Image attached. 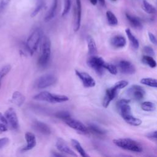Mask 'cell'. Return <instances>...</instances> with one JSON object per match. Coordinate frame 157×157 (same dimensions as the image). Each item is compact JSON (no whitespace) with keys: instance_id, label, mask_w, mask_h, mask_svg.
Returning a JSON list of instances; mask_svg holds the SVG:
<instances>
[{"instance_id":"obj_22","label":"cell","mask_w":157,"mask_h":157,"mask_svg":"<svg viewBox=\"0 0 157 157\" xmlns=\"http://www.w3.org/2000/svg\"><path fill=\"white\" fill-rule=\"evenodd\" d=\"M125 32H126L128 38L129 39V40L130 41L132 47L134 49H138L139 47V42L138 39L133 35V34L131 33L130 29H129V28L126 29Z\"/></svg>"},{"instance_id":"obj_34","label":"cell","mask_w":157,"mask_h":157,"mask_svg":"<svg viewBox=\"0 0 157 157\" xmlns=\"http://www.w3.org/2000/svg\"><path fill=\"white\" fill-rule=\"evenodd\" d=\"M104 68L107 70L109 71V72L112 74V75H116L118 72V69L116 66L114 64H110V63H107L105 62L104 64Z\"/></svg>"},{"instance_id":"obj_38","label":"cell","mask_w":157,"mask_h":157,"mask_svg":"<svg viewBox=\"0 0 157 157\" xmlns=\"http://www.w3.org/2000/svg\"><path fill=\"white\" fill-rule=\"evenodd\" d=\"M144 52L145 54H147V55H149V56H154L155 53L154 50L150 46H145L144 47Z\"/></svg>"},{"instance_id":"obj_6","label":"cell","mask_w":157,"mask_h":157,"mask_svg":"<svg viewBox=\"0 0 157 157\" xmlns=\"http://www.w3.org/2000/svg\"><path fill=\"white\" fill-rule=\"evenodd\" d=\"M57 81L56 77L52 74H46L40 76L36 82V86L39 89H43L55 84Z\"/></svg>"},{"instance_id":"obj_45","label":"cell","mask_w":157,"mask_h":157,"mask_svg":"<svg viewBox=\"0 0 157 157\" xmlns=\"http://www.w3.org/2000/svg\"><path fill=\"white\" fill-rule=\"evenodd\" d=\"M111 1H117V0H111Z\"/></svg>"},{"instance_id":"obj_3","label":"cell","mask_w":157,"mask_h":157,"mask_svg":"<svg viewBox=\"0 0 157 157\" xmlns=\"http://www.w3.org/2000/svg\"><path fill=\"white\" fill-rule=\"evenodd\" d=\"M34 99L40 101H45L50 103H59L66 102L69 100V98L64 95L52 94L48 91H42L35 95Z\"/></svg>"},{"instance_id":"obj_12","label":"cell","mask_w":157,"mask_h":157,"mask_svg":"<svg viewBox=\"0 0 157 157\" xmlns=\"http://www.w3.org/2000/svg\"><path fill=\"white\" fill-rule=\"evenodd\" d=\"M118 67L121 73L125 74H133L136 72L134 66L129 61L121 60L118 63Z\"/></svg>"},{"instance_id":"obj_11","label":"cell","mask_w":157,"mask_h":157,"mask_svg":"<svg viewBox=\"0 0 157 157\" xmlns=\"http://www.w3.org/2000/svg\"><path fill=\"white\" fill-rule=\"evenodd\" d=\"M128 92L131 94L132 98L137 100H142L145 94V91L144 89L137 85H133L128 89Z\"/></svg>"},{"instance_id":"obj_16","label":"cell","mask_w":157,"mask_h":157,"mask_svg":"<svg viewBox=\"0 0 157 157\" xmlns=\"http://www.w3.org/2000/svg\"><path fill=\"white\" fill-rule=\"evenodd\" d=\"M25 137L27 144L22 148V151H28L33 149L36 145L35 135L31 132H26L25 133Z\"/></svg>"},{"instance_id":"obj_20","label":"cell","mask_w":157,"mask_h":157,"mask_svg":"<svg viewBox=\"0 0 157 157\" xmlns=\"http://www.w3.org/2000/svg\"><path fill=\"white\" fill-rule=\"evenodd\" d=\"M58 0H53L52 5L51 6L50 9L48 10V12L46 13V15L45 16V18H44L45 21L47 22V21H50L55 17L56 11V9L58 7Z\"/></svg>"},{"instance_id":"obj_2","label":"cell","mask_w":157,"mask_h":157,"mask_svg":"<svg viewBox=\"0 0 157 157\" xmlns=\"http://www.w3.org/2000/svg\"><path fill=\"white\" fill-rule=\"evenodd\" d=\"M51 55V42L47 36L43 37L41 45L40 55L38 59V65L41 67H45L49 63Z\"/></svg>"},{"instance_id":"obj_41","label":"cell","mask_w":157,"mask_h":157,"mask_svg":"<svg viewBox=\"0 0 157 157\" xmlns=\"http://www.w3.org/2000/svg\"><path fill=\"white\" fill-rule=\"evenodd\" d=\"M147 136H148L149 138L157 140V131H153V132H150L149 134H148Z\"/></svg>"},{"instance_id":"obj_27","label":"cell","mask_w":157,"mask_h":157,"mask_svg":"<svg viewBox=\"0 0 157 157\" xmlns=\"http://www.w3.org/2000/svg\"><path fill=\"white\" fill-rule=\"evenodd\" d=\"M88 129L89 131H91L92 133L97 134V135H104L105 132L104 129H101V128H99V126H98L96 124H88Z\"/></svg>"},{"instance_id":"obj_39","label":"cell","mask_w":157,"mask_h":157,"mask_svg":"<svg viewBox=\"0 0 157 157\" xmlns=\"http://www.w3.org/2000/svg\"><path fill=\"white\" fill-rule=\"evenodd\" d=\"M9 142V139L7 137L0 139V150L4 147Z\"/></svg>"},{"instance_id":"obj_15","label":"cell","mask_w":157,"mask_h":157,"mask_svg":"<svg viewBox=\"0 0 157 157\" xmlns=\"http://www.w3.org/2000/svg\"><path fill=\"white\" fill-rule=\"evenodd\" d=\"M117 93V90H116L113 86L106 90L105 94L104 96L103 102H102V105L104 107L107 108L109 105L110 102L116 96Z\"/></svg>"},{"instance_id":"obj_1","label":"cell","mask_w":157,"mask_h":157,"mask_svg":"<svg viewBox=\"0 0 157 157\" xmlns=\"http://www.w3.org/2000/svg\"><path fill=\"white\" fill-rule=\"evenodd\" d=\"M113 144L118 147L131 151L140 153L143 150L141 145L130 138H120L113 140Z\"/></svg>"},{"instance_id":"obj_8","label":"cell","mask_w":157,"mask_h":157,"mask_svg":"<svg viewBox=\"0 0 157 157\" xmlns=\"http://www.w3.org/2000/svg\"><path fill=\"white\" fill-rule=\"evenodd\" d=\"M82 17L81 0H75V6L74 10V30L77 31L80 26Z\"/></svg>"},{"instance_id":"obj_5","label":"cell","mask_w":157,"mask_h":157,"mask_svg":"<svg viewBox=\"0 0 157 157\" xmlns=\"http://www.w3.org/2000/svg\"><path fill=\"white\" fill-rule=\"evenodd\" d=\"M105 61L102 58L92 55L87 60V64L93 70H94L98 74H102L104 72V64Z\"/></svg>"},{"instance_id":"obj_37","label":"cell","mask_w":157,"mask_h":157,"mask_svg":"<svg viewBox=\"0 0 157 157\" xmlns=\"http://www.w3.org/2000/svg\"><path fill=\"white\" fill-rule=\"evenodd\" d=\"M55 116L58 118L61 119L62 120L64 121L66 118L70 117L71 115H70V113L68 112H66V111H60V112H58L56 113H55Z\"/></svg>"},{"instance_id":"obj_10","label":"cell","mask_w":157,"mask_h":157,"mask_svg":"<svg viewBox=\"0 0 157 157\" xmlns=\"http://www.w3.org/2000/svg\"><path fill=\"white\" fill-rule=\"evenodd\" d=\"M75 74L82 80L83 86L86 88L94 87L96 85V82L94 78L89 75L88 73L85 72H80L77 70H75Z\"/></svg>"},{"instance_id":"obj_18","label":"cell","mask_w":157,"mask_h":157,"mask_svg":"<svg viewBox=\"0 0 157 157\" xmlns=\"http://www.w3.org/2000/svg\"><path fill=\"white\" fill-rule=\"evenodd\" d=\"M11 101L12 103H13L16 105L20 107L25 102V97L21 93H20V91H16L12 94Z\"/></svg>"},{"instance_id":"obj_13","label":"cell","mask_w":157,"mask_h":157,"mask_svg":"<svg viewBox=\"0 0 157 157\" xmlns=\"http://www.w3.org/2000/svg\"><path fill=\"white\" fill-rule=\"evenodd\" d=\"M56 146L57 149L60 152L69 155L71 156H77V155L75 153V152L69 148V147L67 145V144L65 142V141L63 139L61 138H58L56 142Z\"/></svg>"},{"instance_id":"obj_28","label":"cell","mask_w":157,"mask_h":157,"mask_svg":"<svg viewBox=\"0 0 157 157\" xmlns=\"http://www.w3.org/2000/svg\"><path fill=\"white\" fill-rule=\"evenodd\" d=\"M141 109L146 112H152L156 109V105L152 102L145 101L142 103Z\"/></svg>"},{"instance_id":"obj_7","label":"cell","mask_w":157,"mask_h":157,"mask_svg":"<svg viewBox=\"0 0 157 157\" xmlns=\"http://www.w3.org/2000/svg\"><path fill=\"white\" fill-rule=\"evenodd\" d=\"M64 121L69 127L82 133L86 134L88 133L89 131L88 127H86L84 124H83L81 121L77 120L71 118V117L66 118V120H64Z\"/></svg>"},{"instance_id":"obj_31","label":"cell","mask_w":157,"mask_h":157,"mask_svg":"<svg viewBox=\"0 0 157 157\" xmlns=\"http://www.w3.org/2000/svg\"><path fill=\"white\" fill-rule=\"evenodd\" d=\"M8 124H9L6 118L0 112V134L7 130Z\"/></svg>"},{"instance_id":"obj_30","label":"cell","mask_w":157,"mask_h":157,"mask_svg":"<svg viewBox=\"0 0 157 157\" xmlns=\"http://www.w3.org/2000/svg\"><path fill=\"white\" fill-rule=\"evenodd\" d=\"M143 9L147 13L149 14H153L156 12V9L146 0L143 1Z\"/></svg>"},{"instance_id":"obj_32","label":"cell","mask_w":157,"mask_h":157,"mask_svg":"<svg viewBox=\"0 0 157 157\" xmlns=\"http://www.w3.org/2000/svg\"><path fill=\"white\" fill-rule=\"evenodd\" d=\"M44 6V2L42 0H39L37 2L36 6L35 7L34 10L32 12V13H31V17H34L35 16H36L39 12H40V10L42 9V7Z\"/></svg>"},{"instance_id":"obj_35","label":"cell","mask_w":157,"mask_h":157,"mask_svg":"<svg viewBox=\"0 0 157 157\" xmlns=\"http://www.w3.org/2000/svg\"><path fill=\"white\" fill-rule=\"evenodd\" d=\"M71 6V0H64L63 10L62 12V16L64 17L68 13Z\"/></svg>"},{"instance_id":"obj_42","label":"cell","mask_w":157,"mask_h":157,"mask_svg":"<svg viewBox=\"0 0 157 157\" xmlns=\"http://www.w3.org/2000/svg\"><path fill=\"white\" fill-rule=\"evenodd\" d=\"M89 1L91 2V4H93V6L96 5L97 3H98V0H89Z\"/></svg>"},{"instance_id":"obj_9","label":"cell","mask_w":157,"mask_h":157,"mask_svg":"<svg viewBox=\"0 0 157 157\" xmlns=\"http://www.w3.org/2000/svg\"><path fill=\"white\" fill-rule=\"evenodd\" d=\"M4 116L7 120L8 124L10 125V126L12 129H17L18 128L19 123H18V117H17L15 110L12 107L9 108L5 112Z\"/></svg>"},{"instance_id":"obj_23","label":"cell","mask_w":157,"mask_h":157,"mask_svg":"<svg viewBox=\"0 0 157 157\" xmlns=\"http://www.w3.org/2000/svg\"><path fill=\"white\" fill-rule=\"evenodd\" d=\"M126 17L128 20L129 21L130 24L136 28H141L142 27V25L140 20L133 15H131L129 13H126Z\"/></svg>"},{"instance_id":"obj_17","label":"cell","mask_w":157,"mask_h":157,"mask_svg":"<svg viewBox=\"0 0 157 157\" xmlns=\"http://www.w3.org/2000/svg\"><path fill=\"white\" fill-rule=\"evenodd\" d=\"M110 43L112 45H113L114 47L122 48L126 45V40L124 36L118 35L115 36L111 39Z\"/></svg>"},{"instance_id":"obj_14","label":"cell","mask_w":157,"mask_h":157,"mask_svg":"<svg viewBox=\"0 0 157 157\" xmlns=\"http://www.w3.org/2000/svg\"><path fill=\"white\" fill-rule=\"evenodd\" d=\"M33 127L36 131L44 135H49L52 132L50 127L45 123L40 121H34L33 123Z\"/></svg>"},{"instance_id":"obj_29","label":"cell","mask_w":157,"mask_h":157,"mask_svg":"<svg viewBox=\"0 0 157 157\" xmlns=\"http://www.w3.org/2000/svg\"><path fill=\"white\" fill-rule=\"evenodd\" d=\"M142 60H143L144 63H145V64L148 65L151 68H154L157 66V63H156V61L153 58V57L151 56H149V55H144V56H143Z\"/></svg>"},{"instance_id":"obj_25","label":"cell","mask_w":157,"mask_h":157,"mask_svg":"<svg viewBox=\"0 0 157 157\" xmlns=\"http://www.w3.org/2000/svg\"><path fill=\"white\" fill-rule=\"evenodd\" d=\"M140 82L143 85L157 88V79L156 78L150 77L143 78L140 80Z\"/></svg>"},{"instance_id":"obj_24","label":"cell","mask_w":157,"mask_h":157,"mask_svg":"<svg viewBox=\"0 0 157 157\" xmlns=\"http://www.w3.org/2000/svg\"><path fill=\"white\" fill-rule=\"evenodd\" d=\"M71 144L72 147L77 150V151L83 157H86V156H88V155L86 154V153L85 152V150L82 148V145H80V142L75 140V139H72L71 140Z\"/></svg>"},{"instance_id":"obj_4","label":"cell","mask_w":157,"mask_h":157,"mask_svg":"<svg viewBox=\"0 0 157 157\" xmlns=\"http://www.w3.org/2000/svg\"><path fill=\"white\" fill-rule=\"evenodd\" d=\"M42 31L39 28H37L31 34L26 40V47L31 55L37 48V45L42 37Z\"/></svg>"},{"instance_id":"obj_33","label":"cell","mask_w":157,"mask_h":157,"mask_svg":"<svg viewBox=\"0 0 157 157\" xmlns=\"http://www.w3.org/2000/svg\"><path fill=\"white\" fill-rule=\"evenodd\" d=\"M10 69H11L10 65L7 64L4 66L0 69V88L1 86V80L2 78L9 72V71H10Z\"/></svg>"},{"instance_id":"obj_43","label":"cell","mask_w":157,"mask_h":157,"mask_svg":"<svg viewBox=\"0 0 157 157\" xmlns=\"http://www.w3.org/2000/svg\"><path fill=\"white\" fill-rule=\"evenodd\" d=\"M53 156H64L62 154H59V153H56L55 151L53 152Z\"/></svg>"},{"instance_id":"obj_36","label":"cell","mask_w":157,"mask_h":157,"mask_svg":"<svg viewBox=\"0 0 157 157\" xmlns=\"http://www.w3.org/2000/svg\"><path fill=\"white\" fill-rule=\"evenodd\" d=\"M128 85V82L126 80H120L115 83V84L113 86V87L116 90H119L122 88H125L127 85Z\"/></svg>"},{"instance_id":"obj_19","label":"cell","mask_w":157,"mask_h":157,"mask_svg":"<svg viewBox=\"0 0 157 157\" xmlns=\"http://www.w3.org/2000/svg\"><path fill=\"white\" fill-rule=\"evenodd\" d=\"M88 44V54L90 55H96L98 53L97 47L94 39L91 36H88L86 37Z\"/></svg>"},{"instance_id":"obj_21","label":"cell","mask_w":157,"mask_h":157,"mask_svg":"<svg viewBox=\"0 0 157 157\" xmlns=\"http://www.w3.org/2000/svg\"><path fill=\"white\" fill-rule=\"evenodd\" d=\"M122 118L124 119V120L128 124L132 125V126H138L140 125L142 123V121L140 119L134 117L131 113L125 115Z\"/></svg>"},{"instance_id":"obj_40","label":"cell","mask_w":157,"mask_h":157,"mask_svg":"<svg viewBox=\"0 0 157 157\" xmlns=\"http://www.w3.org/2000/svg\"><path fill=\"white\" fill-rule=\"evenodd\" d=\"M148 37L150 40V42L154 44V45H157V38L156 36L151 33H148Z\"/></svg>"},{"instance_id":"obj_26","label":"cell","mask_w":157,"mask_h":157,"mask_svg":"<svg viewBox=\"0 0 157 157\" xmlns=\"http://www.w3.org/2000/svg\"><path fill=\"white\" fill-rule=\"evenodd\" d=\"M106 17L109 25L116 26L118 24V20L116 16L110 10H108L106 12Z\"/></svg>"},{"instance_id":"obj_44","label":"cell","mask_w":157,"mask_h":157,"mask_svg":"<svg viewBox=\"0 0 157 157\" xmlns=\"http://www.w3.org/2000/svg\"><path fill=\"white\" fill-rule=\"evenodd\" d=\"M99 2V3L102 5V6H105V0H98Z\"/></svg>"}]
</instances>
